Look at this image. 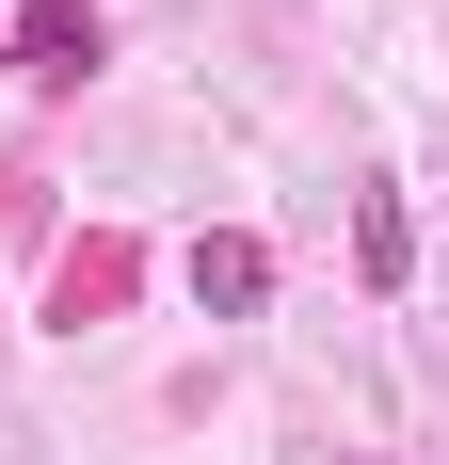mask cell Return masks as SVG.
Returning a JSON list of instances; mask_svg holds the SVG:
<instances>
[{
	"mask_svg": "<svg viewBox=\"0 0 449 465\" xmlns=\"http://www.w3.org/2000/svg\"><path fill=\"white\" fill-rule=\"evenodd\" d=\"M369 465H417V450H369Z\"/></svg>",
	"mask_w": 449,
	"mask_h": 465,
	"instance_id": "4",
	"label": "cell"
},
{
	"mask_svg": "<svg viewBox=\"0 0 449 465\" xmlns=\"http://www.w3.org/2000/svg\"><path fill=\"white\" fill-rule=\"evenodd\" d=\"M96 64V16L81 0H16V81H81Z\"/></svg>",
	"mask_w": 449,
	"mask_h": 465,
	"instance_id": "1",
	"label": "cell"
},
{
	"mask_svg": "<svg viewBox=\"0 0 449 465\" xmlns=\"http://www.w3.org/2000/svg\"><path fill=\"white\" fill-rule=\"evenodd\" d=\"M193 305H209V322H257V305H273V257H257L241 225H224V241H193Z\"/></svg>",
	"mask_w": 449,
	"mask_h": 465,
	"instance_id": "2",
	"label": "cell"
},
{
	"mask_svg": "<svg viewBox=\"0 0 449 465\" xmlns=\"http://www.w3.org/2000/svg\"><path fill=\"white\" fill-rule=\"evenodd\" d=\"M354 273H369V289H402V273H417V209H402L385 177L354 193Z\"/></svg>",
	"mask_w": 449,
	"mask_h": 465,
	"instance_id": "3",
	"label": "cell"
}]
</instances>
